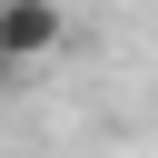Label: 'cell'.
<instances>
[{"instance_id": "cell-2", "label": "cell", "mask_w": 158, "mask_h": 158, "mask_svg": "<svg viewBox=\"0 0 158 158\" xmlns=\"http://www.w3.org/2000/svg\"><path fill=\"white\" fill-rule=\"evenodd\" d=\"M0 79H10V59H0Z\"/></svg>"}, {"instance_id": "cell-1", "label": "cell", "mask_w": 158, "mask_h": 158, "mask_svg": "<svg viewBox=\"0 0 158 158\" xmlns=\"http://www.w3.org/2000/svg\"><path fill=\"white\" fill-rule=\"evenodd\" d=\"M69 40V20H59V0H0V59L10 69H30V59H49Z\"/></svg>"}]
</instances>
